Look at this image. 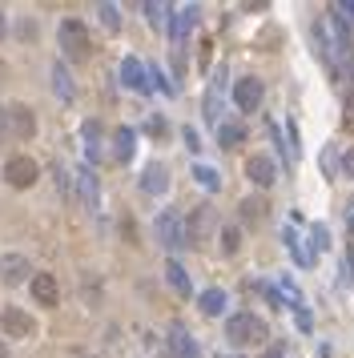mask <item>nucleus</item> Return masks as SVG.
I'll list each match as a JSON object with an SVG mask.
<instances>
[{
	"label": "nucleus",
	"instance_id": "obj_1",
	"mask_svg": "<svg viewBox=\"0 0 354 358\" xmlns=\"http://www.w3.org/2000/svg\"><path fill=\"white\" fill-rule=\"evenodd\" d=\"M226 338H230V346H237V350H246V346H266L270 326L262 322L258 314L242 310V314H234V318L226 322Z\"/></svg>",
	"mask_w": 354,
	"mask_h": 358
},
{
	"label": "nucleus",
	"instance_id": "obj_2",
	"mask_svg": "<svg viewBox=\"0 0 354 358\" xmlns=\"http://www.w3.org/2000/svg\"><path fill=\"white\" fill-rule=\"evenodd\" d=\"M57 37H61V48H65V57H69V61H89V57H93L89 28L77 21V17H65L61 28H57Z\"/></svg>",
	"mask_w": 354,
	"mask_h": 358
},
{
	"label": "nucleus",
	"instance_id": "obj_3",
	"mask_svg": "<svg viewBox=\"0 0 354 358\" xmlns=\"http://www.w3.org/2000/svg\"><path fill=\"white\" fill-rule=\"evenodd\" d=\"M37 177H41V166H37L32 157H24V153H17V157L4 161V181H8L12 190H28V186H37Z\"/></svg>",
	"mask_w": 354,
	"mask_h": 358
},
{
	"label": "nucleus",
	"instance_id": "obj_4",
	"mask_svg": "<svg viewBox=\"0 0 354 358\" xmlns=\"http://www.w3.org/2000/svg\"><path fill=\"white\" fill-rule=\"evenodd\" d=\"M157 238H161V246H166V250H181V246H189L186 221L173 214V210L157 214Z\"/></svg>",
	"mask_w": 354,
	"mask_h": 358
},
{
	"label": "nucleus",
	"instance_id": "obj_5",
	"mask_svg": "<svg viewBox=\"0 0 354 358\" xmlns=\"http://www.w3.org/2000/svg\"><path fill=\"white\" fill-rule=\"evenodd\" d=\"M262 97H266V85H262L258 77H242V81H234V105L242 113H258Z\"/></svg>",
	"mask_w": 354,
	"mask_h": 358
},
{
	"label": "nucleus",
	"instance_id": "obj_6",
	"mask_svg": "<svg viewBox=\"0 0 354 358\" xmlns=\"http://www.w3.org/2000/svg\"><path fill=\"white\" fill-rule=\"evenodd\" d=\"M0 330L8 338H32L37 335V322H32V314H24L21 306H4V310H0Z\"/></svg>",
	"mask_w": 354,
	"mask_h": 358
},
{
	"label": "nucleus",
	"instance_id": "obj_7",
	"mask_svg": "<svg viewBox=\"0 0 354 358\" xmlns=\"http://www.w3.org/2000/svg\"><path fill=\"white\" fill-rule=\"evenodd\" d=\"M246 177H250L258 190H270V186L278 181V166H274V157H266V153H250V157H246Z\"/></svg>",
	"mask_w": 354,
	"mask_h": 358
},
{
	"label": "nucleus",
	"instance_id": "obj_8",
	"mask_svg": "<svg viewBox=\"0 0 354 358\" xmlns=\"http://www.w3.org/2000/svg\"><path fill=\"white\" fill-rule=\"evenodd\" d=\"M186 234H189V246H206V241H210V234H213V210H210V206L189 210Z\"/></svg>",
	"mask_w": 354,
	"mask_h": 358
},
{
	"label": "nucleus",
	"instance_id": "obj_9",
	"mask_svg": "<svg viewBox=\"0 0 354 358\" xmlns=\"http://www.w3.org/2000/svg\"><path fill=\"white\" fill-rule=\"evenodd\" d=\"M28 290H32V302L37 306H45V310H57V302H61V286H57V278L52 274H32V282H28Z\"/></svg>",
	"mask_w": 354,
	"mask_h": 358
},
{
	"label": "nucleus",
	"instance_id": "obj_10",
	"mask_svg": "<svg viewBox=\"0 0 354 358\" xmlns=\"http://www.w3.org/2000/svg\"><path fill=\"white\" fill-rule=\"evenodd\" d=\"M24 278L32 282L28 258H24V254H4V258H0V282H4V286H21Z\"/></svg>",
	"mask_w": 354,
	"mask_h": 358
},
{
	"label": "nucleus",
	"instance_id": "obj_11",
	"mask_svg": "<svg viewBox=\"0 0 354 358\" xmlns=\"http://www.w3.org/2000/svg\"><path fill=\"white\" fill-rule=\"evenodd\" d=\"M121 85L125 89H133V93H149V72L137 57H125L121 61Z\"/></svg>",
	"mask_w": 354,
	"mask_h": 358
},
{
	"label": "nucleus",
	"instance_id": "obj_12",
	"mask_svg": "<svg viewBox=\"0 0 354 358\" xmlns=\"http://www.w3.org/2000/svg\"><path fill=\"white\" fill-rule=\"evenodd\" d=\"M77 190H81V201H85V210H101V190H97V173L93 166H81L77 169Z\"/></svg>",
	"mask_w": 354,
	"mask_h": 358
},
{
	"label": "nucleus",
	"instance_id": "obj_13",
	"mask_svg": "<svg viewBox=\"0 0 354 358\" xmlns=\"http://www.w3.org/2000/svg\"><path fill=\"white\" fill-rule=\"evenodd\" d=\"M169 350H173V358H201L197 342L189 338V330L181 326V322H173V326H169Z\"/></svg>",
	"mask_w": 354,
	"mask_h": 358
},
{
	"label": "nucleus",
	"instance_id": "obj_14",
	"mask_svg": "<svg viewBox=\"0 0 354 358\" xmlns=\"http://www.w3.org/2000/svg\"><path fill=\"white\" fill-rule=\"evenodd\" d=\"M8 117H12V133H17V137L28 141V137L37 133V117H32L28 105H8Z\"/></svg>",
	"mask_w": 354,
	"mask_h": 358
},
{
	"label": "nucleus",
	"instance_id": "obj_15",
	"mask_svg": "<svg viewBox=\"0 0 354 358\" xmlns=\"http://www.w3.org/2000/svg\"><path fill=\"white\" fill-rule=\"evenodd\" d=\"M141 190H145V193H166V190H169V169L161 166V161L145 166V173H141Z\"/></svg>",
	"mask_w": 354,
	"mask_h": 358
},
{
	"label": "nucleus",
	"instance_id": "obj_16",
	"mask_svg": "<svg viewBox=\"0 0 354 358\" xmlns=\"http://www.w3.org/2000/svg\"><path fill=\"white\" fill-rule=\"evenodd\" d=\"M193 21H197V4H186V8H177V12H173V24H169L173 45H181V37L193 28Z\"/></svg>",
	"mask_w": 354,
	"mask_h": 358
},
{
	"label": "nucleus",
	"instance_id": "obj_17",
	"mask_svg": "<svg viewBox=\"0 0 354 358\" xmlns=\"http://www.w3.org/2000/svg\"><path fill=\"white\" fill-rule=\"evenodd\" d=\"M197 306H201V314H210V318H217V314L226 310V290H201V298H197Z\"/></svg>",
	"mask_w": 354,
	"mask_h": 358
},
{
	"label": "nucleus",
	"instance_id": "obj_18",
	"mask_svg": "<svg viewBox=\"0 0 354 358\" xmlns=\"http://www.w3.org/2000/svg\"><path fill=\"white\" fill-rule=\"evenodd\" d=\"M133 141H137V133H133L129 125H121L117 133H113V145H117L113 157H117V161H129V157H133Z\"/></svg>",
	"mask_w": 354,
	"mask_h": 358
},
{
	"label": "nucleus",
	"instance_id": "obj_19",
	"mask_svg": "<svg viewBox=\"0 0 354 358\" xmlns=\"http://www.w3.org/2000/svg\"><path fill=\"white\" fill-rule=\"evenodd\" d=\"M166 282L177 290V294H189V274H186V266L177 262V258H169L166 262Z\"/></svg>",
	"mask_w": 354,
	"mask_h": 358
},
{
	"label": "nucleus",
	"instance_id": "obj_20",
	"mask_svg": "<svg viewBox=\"0 0 354 358\" xmlns=\"http://www.w3.org/2000/svg\"><path fill=\"white\" fill-rule=\"evenodd\" d=\"M282 241H286V250L294 254V262H298V266H310V262H314V254H306V250H302V238H298L290 226L282 230Z\"/></svg>",
	"mask_w": 354,
	"mask_h": 358
},
{
	"label": "nucleus",
	"instance_id": "obj_21",
	"mask_svg": "<svg viewBox=\"0 0 354 358\" xmlns=\"http://www.w3.org/2000/svg\"><path fill=\"white\" fill-rule=\"evenodd\" d=\"M52 89H57L61 101H72V97H77V89H72L69 69H65V65H52Z\"/></svg>",
	"mask_w": 354,
	"mask_h": 358
},
{
	"label": "nucleus",
	"instance_id": "obj_22",
	"mask_svg": "<svg viewBox=\"0 0 354 358\" xmlns=\"http://www.w3.org/2000/svg\"><path fill=\"white\" fill-rule=\"evenodd\" d=\"M193 177H197V181H201V186H206L210 193L222 190V173H217L213 166H201V161H197V166H193Z\"/></svg>",
	"mask_w": 354,
	"mask_h": 358
},
{
	"label": "nucleus",
	"instance_id": "obj_23",
	"mask_svg": "<svg viewBox=\"0 0 354 358\" xmlns=\"http://www.w3.org/2000/svg\"><path fill=\"white\" fill-rule=\"evenodd\" d=\"M85 141H89V166L101 161V125L97 121H85Z\"/></svg>",
	"mask_w": 354,
	"mask_h": 358
},
{
	"label": "nucleus",
	"instance_id": "obj_24",
	"mask_svg": "<svg viewBox=\"0 0 354 358\" xmlns=\"http://www.w3.org/2000/svg\"><path fill=\"white\" fill-rule=\"evenodd\" d=\"M246 141V129L242 125H217V145H226V149H234V145Z\"/></svg>",
	"mask_w": 354,
	"mask_h": 358
},
{
	"label": "nucleus",
	"instance_id": "obj_25",
	"mask_svg": "<svg viewBox=\"0 0 354 358\" xmlns=\"http://www.w3.org/2000/svg\"><path fill=\"white\" fill-rule=\"evenodd\" d=\"M262 217H266V201H262V197H246V201H242V221L258 226Z\"/></svg>",
	"mask_w": 354,
	"mask_h": 358
},
{
	"label": "nucleus",
	"instance_id": "obj_26",
	"mask_svg": "<svg viewBox=\"0 0 354 358\" xmlns=\"http://www.w3.org/2000/svg\"><path fill=\"white\" fill-rule=\"evenodd\" d=\"M97 17H101V24H105L109 32H117L121 28V8L117 4H97Z\"/></svg>",
	"mask_w": 354,
	"mask_h": 358
},
{
	"label": "nucleus",
	"instance_id": "obj_27",
	"mask_svg": "<svg viewBox=\"0 0 354 358\" xmlns=\"http://www.w3.org/2000/svg\"><path fill=\"white\" fill-rule=\"evenodd\" d=\"M222 250H226V254H237V250H242V230H237V226H226V230H222Z\"/></svg>",
	"mask_w": 354,
	"mask_h": 358
},
{
	"label": "nucleus",
	"instance_id": "obj_28",
	"mask_svg": "<svg viewBox=\"0 0 354 358\" xmlns=\"http://www.w3.org/2000/svg\"><path fill=\"white\" fill-rule=\"evenodd\" d=\"M310 241H314V254H322V250L331 246V234H326V226H322V221L310 230Z\"/></svg>",
	"mask_w": 354,
	"mask_h": 358
},
{
	"label": "nucleus",
	"instance_id": "obj_29",
	"mask_svg": "<svg viewBox=\"0 0 354 358\" xmlns=\"http://www.w3.org/2000/svg\"><path fill=\"white\" fill-rule=\"evenodd\" d=\"M161 12H169L166 4H145V17H149V24H161V21H166Z\"/></svg>",
	"mask_w": 354,
	"mask_h": 358
},
{
	"label": "nucleus",
	"instance_id": "obj_30",
	"mask_svg": "<svg viewBox=\"0 0 354 358\" xmlns=\"http://www.w3.org/2000/svg\"><path fill=\"white\" fill-rule=\"evenodd\" d=\"M8 133H12V117H8V109L0 105V141H8Z\"/></svg>",
	"mask_w": 354,
	"mask_h": 358
},
{
	"label": "nucleus",
	"instance_id": "obj_31",
	"mask_svg": "<svg viewBox=\"0 0 354 358\" xmlns=\"http://www.w3.org/2000/svg\"><path fill=\"white\" fill-rule=\"evenodd\" d=\"M262 358H286V342L282 338H278V342H270V346H266V355Z\"/></svg>",
	"mask_w": 354,
	"mask_h": 358
},
{
	"label": "nucleus",
	"instance_id": "obj_32",
	"mask_svg": "<svg viewBox=\"0 0 354 358\" xmlns=\"http://www.w3.org/2000/svg\"><path fill=\"white\" fill-rule=\"evenodd\" d=\"M342 177H354V145L342 153Z\"/></svg>",
	"mask_w": 354,
	"mask_h": 358
},
{
	"label": "nucleus",
	"instance_id": "obj_33",
	"mask_svg": "<svg viewBox=\"0 0 354 358\" xmlns=\"http://www.w3.org/2000/svg\"><path fill=\"white\" fill-rule=\"evenodd\" d=\"M342 121H346V129H354V89L346 93V113H342Z\"/></svg>",
	"mask_w": 354,
	"mask_h": 358
},
{
	"label": "nucleus",
	"instance_id": "obj_34",
	"mask_svg": "<svg viewBox=\"0 0 354 358\" xmlns=\"http://www.w3.org/2000/svg\"><path fill=\"white\" fill-rule=\"evenodd\" d=\"M149 133H153V137H166V121H161V117H149Z\"/></svg>",
	"mask_w": 354,
	"mask_h": 358
},
{
	"label": "nucleus",
	"instance_id": "obj_35",
	"mask_svg": "<svg viewBox=\"0 0 354 358\" xmlns=\"http://www.w3.org/2000/svg\"><path fill=\"white\" fill-rule=\"evenodd\" d=\"M186 149H193V153L201 149V141H197V129H186Z\"/></svg>",
	"mask_w": 354,
	"mask_h": 358
},
{
	"label": "nucleus",
	"instance_id": "obj_36",
	"mask_svg": "<svg viewBox=\"0 0 354 358\" xmlns=\"http://www.w3.org/2000/svg\"><path fill=\"white\" fill-rule=\"evenodd\" d=\"M57 186H61V193H69V177H65V169L57 166Z\"/></svg>",
	"mask_w": 354,
	"mask_h": 358
},
{
	"label": "nucleus",
	"instance_id": "obj_37",
	"mask_svg": "<svg viewBox=\"0 0 354 358\" xmlns=\"http://www.w3.org/2000/svg\"><path fill=\"white\" fill-rule=\"evenodd\" d=\"M298 314V326H302V330H310V314H306V306H302V310H294Z\"/></svg>",
	"mask_w": 354,
	"mask_h": 358
},
{
	"label": "nucleus",
	"instance_id": "obj_38",
	"mask_svg": "<svg viewBox=\"0 0 354 358\" xmlns=\"http://www.w3.org/2000/svg\"><path fill=\"white\" fill-rule=\"evenodd\" d=\"M4 32H8V17H4V12H0V37H4Z\"/></svg>",
	"mask_w": 354,
	"mask_h": 358
},
{
	"label": "nucleus",
	"instance_id": "obj_39",
	"mask_svg": "<svg viewBox=\"0 0 354 358\" xmlns=\"http://www.w3.org/2000/svg\"><path fill=\"white\" fill-rule=\"evenodd\" d=\"M0 358H8V342L4 338H0Z\"/></svg>",
	"mask_w": 354,
	"mask_h": 358
},
{
	"label": "nucleus",
	"instance_id": "obj_40",
	"mask_svg": "<svg viewBox=\"0 0 354 358\" xmlns=\"http://www.w3.org/2000/svg\"><path fill=\"white\" fill-rule=\"evenodd\" d=\"M346 226H351V230H354V214H351V217H346Z\"/></svg>",
	"mask_w": 354,
	"mask_h": 358
},
{
	"label": "nucleus",
	"instance_id": "obj_41",
	"mask_svg": "<svg viewBox=\"0 0 354 358\" xmlns=\"http://www.w3.org/2000/svg\"><path fill=\"white\" fill-rule=\"evenodd\" d=\"M217 358H237V355H217Z\"/></svg>",
	"mask_w": 354,
	"mask_h": 358
}]
</instances>
